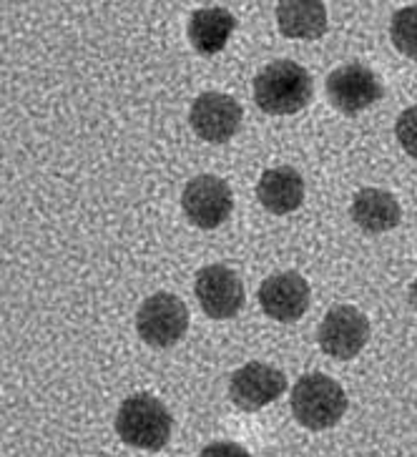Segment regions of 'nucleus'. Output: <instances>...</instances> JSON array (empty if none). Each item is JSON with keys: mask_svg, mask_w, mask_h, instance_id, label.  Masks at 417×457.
I'll return each instance as SVG.
<instances>
[{"mask_svg": "<svg viewBox=\"0 0 417 457\" xmlns=\"http://www.w3.org/2000/svg\"><path fill=\"white\" fill-rule=\"evenodd\" d=\"M314 81L295 61H271L254 79V101L270 116H289L310 106Z\"/></svg>", "mask_w": 417, "mask_h": 457, "instance_id": "obj_1", "label": "nucleus"}, {"mask_svg": "<svg viewBox=\"0 0 417 457\" xmlns=\"http://www.w3.org/2000/svg\"><path fill=\"white\" fill-rule=\"evenodd\" d=\"M347 412V395L342 385L322 372L299 377L292 390V415L307 430H327Z\"/></svg>", "mask_w": 417, "mask_h": 457, "instance_id": "obj_2", "label": "nucleus"}, {"mask_svg": "<svg viewBox=\"0 0 417 457\" xmlns=\"http://www.w3.org/2000/svg\"><path fill=\"white\" fill-rule=\"evenodd\" d=\"M174 420L169 410L151 395L126 397L116 412V432L136 450H162L169 445Z\"/></svg>", "mask_w": 417, "mask_h": 457, "instance_id": "obj_3", "label": "nucleus"}, {"mask_svg": "<svg viewBox=\"0 0 417 457\" xmlns=\"http://www.w3.org/2000/svg\"><path fill=\"white\" fill-rule=\"evenodd\" d=\"M136 329L138 337L156 350L174 347L188 329L187 304L169 292L146 296L136 312Z\"/></svg>", "mask_w": 417, "mask_h": 457, "instance_id": "obj_4", "label": "nucleus"}, {"mask_svg": "<svg viewBox=\"0 0 417 457\" xmlns=\"http://www.w3.org/2000/svg\"><path fill=\"white\" fill-rule=\"evenodd\" d=\"M181 206L194 227L216 228L229 219L234 209V194L229 184L219 176H194L181 194Z\"/></svg>", "mask_w": 417, "mask_h": 457, "instance_id": "obj_5", "label": "nucleus"}, {"mask_svg": "<svg viewBox=\"0 0 417 457\" xmlns=\"http://www.w3.org/2000/svg\"><path fill=\"white\" fill-rule=\"evenodd\" d=\"M385 96V86L375 76V71H370L363 63H347V66L335 68L327 76V98L329 104L347 113L357 116L364 108H370Z\"/></svg>", "mask_w": 417, "mask_h": 457, "instance_id": "obj_6", "label": "nucleus"}, {"mask_svg": "<svg viewBox=\"0 0 417 457\" xmlns=\"http://www.w3.org/2000/svg\"><path fill=\"white\" fill-rule=\"evenodd\" d=\"M317 339L329 357L335 360H352L357 357L370 339V322L363 312L352 304H339L324 314L317 329Z\"/></svg>", "mask_w": 417, "mask_h": 457, "instance_id": "obj_7", "label": "nucleus"}, {"mask_svg": "<svg viewBox=\"0 0 417 457\" xmlns=\"http://www.w3.org/2000/svg\"><path fill=\"white\" fill-rule=\"evenodd\" d=\"M287 390V377L264 362H246L229 379V397L244 412H256L282 397Z\"/></svg>", "mask_w": 417, "mask_h": 457, "instance_id": "obj_8", "label": "nucleus"}, {"mask_svg": "<svg viewBox=\"0 0 417 457\" xmlns=\"http://www.w3.org/2000/svg\"><path fill=\"white\" fill-rule=\"evenodd\" d=\"M196 299L212 320H231L244 307V284L224 264H209L196 274Z\"/></svg>", "mask_w": 417, "mask_h": 457, "instance_id": "obj_9", "label": "nucleus"}, {"mask_svg": "<svg viewBox=\"0 0 417 457\" xmlns=\"http://www.w3.org/2000/svg\"><path fill=\"white\" fill-rule=\"evenodd\" d=\"M242 106L227 94H202L188 111V123L199 138L209 144H224L242 126Z\"/></svg>", "mask_w": 417, "mask_h": 457, "instance_id": "obj_10", "label": "nucleus"}, {"mask_svg": "<svg viewBox=\"0 0 417 457\" xmlns=\"http://www.w3.org/2000/svg\"><path fill=\"white\" fill-rule=\"evenodd\" d=\"M310 284L296 271H279L259 287V304L277 322H296L310 307Z\"/></svg>", "mask_w": 417, "mask_h": 457, "instance_id": "obj_11", "label": "nucleus"}, {"mask_svg": "<svg viewBox=\"0 0 417 457\" xmlns=\"http://www.w3.org/2000/svg\"><path fill=\"white\" fill-rule=\"evenodd\" d=\"M256 196L270 214H289L304 202V179L292 166H277L262 174L256 184Z\"/></svg>", "mask_w": 417, "mask_h": 457, "instance_id": "obj_12", "label": "nucleus"}, {"mask_svg": "<svg viewBox=\"0 0 417 457\" xmlns=\"http://www.w3.org/2000/svg\"><path fill=\"white\" fill-rule=\"evenodd\" d=\"M352 221L357 227L367 231V234H382V231H390L400 224L403 212H400V204L392 196L390 191L385 188L367 187L360 188L354 194L350 206Z\"/></svg>", "mask_w": 417, "mask_h": 457, "instance_id": "obj_13", "label": "nucleus"}, {"mask_svg": "<svg viewBox=\"0 0 417 457\" xmlns=\"http://www.w3.org/2000/svg\"><path fill=\"white\" fill-rule=\"evenodd\" d=\"M237 28L227 8H199L188 18V41L204 55H216Z\"/></svg>", "mask_w": 417, "mask_h": 457, "instance_id": "obj_14", "label": "nucleus"}, {"mask_svg": "<svg viewBox=\"0 0 417 457\" xmlns=\"http://www.w3.org/2000/svg\"><path fill=\"white\" fill-rule=\"evenodd\" d=\"M277 23L287 38L317 41L327 30V8L320 0H282L277 5Z\"/></svg>", "mask_w": 417, "mask_h": 457, "instance_id": "obj_15", "label": "nucleus"}, {"mask_svg": "<svg viewBox=\"0 0 417 457\" xmlns=\"http://www.w3.org/2000/svg\"><path fill=\"white\" fill-rule=\"evenodd\" d=\"M390 38L400 54L417 61V5L400 8L392 15Z\"/></svg>", "mask_w": 417, "mask_h": 457, "instance_id": "obj_16", "label": "nucleus"}, {"mask_svg": "<svg viewBox=\"0 0 417 457\" xmlns=\"http://www.w3.org/2000/svg\"><path fill=\"white\" fill-rule=\"evenodd\" d=\"M395 136H397L400 146L407 151V156H415L417 159V106L404 108L403 113L397 116Z\"/></svg>", "mask_w": 417, "mask_h": 457, "instance_id": "obj_17", "label": "nucleus"}, {"mask_svg": "<svg viewBox=\"0 0 417 457\" xmlns=\"http://www.w3.org/2000/svg\"><path fill=\"white\" fill-rule=\"evenodd\" d=\"M199 457H252L249 450L237 443H212L204 447Z\"/></svg>", "mask_w": 417, "mask_h": 457, "instance_id": "obj_18", "label": "nucleus"}, {"mask_svg": "<svg viewBox=\"0 0 417 457\" xmlns=\"http://www.w3.org/2000/svg\"><path fill=\"white\" fill-rule=\"evenodd\" d=\"M410 296H413V304H415V310H417V279L413 282V289H410Z\"/></svg>", "mask_w": 417, "mask_h": 457, "instance_id": "obj_19", "label": "nucleus"}]
</instances>
